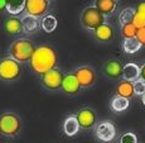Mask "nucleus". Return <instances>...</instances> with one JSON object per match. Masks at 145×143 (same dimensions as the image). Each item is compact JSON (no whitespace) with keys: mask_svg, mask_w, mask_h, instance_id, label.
I'll use <instances>...</instances> for the list:
<instances>
[{"mask_svg":"<svg viewBox=\"0 0 145 143\" xmlns=\"http://www.w3.org/2000/svg\"><path fill=\"white\" fill-rule=\"evenodd\" d=\"M81 86L78 84V80L76 78V76L72 74H67L65 75V80H63V84H62V90L66 95H76L78 94Z\"/></svg>","mask_w":145,"mask_h":143,"instance_id":"nucleus-12","label":"nucleus"},{"mask_svg":"<svg viewBox=\"0 0 145 143\" xmlns=\"http://www.w3.org/2000/svg\"><path fill=\"white\" fill-rule=\"evenodd\" d=\"M95 7L100 10L105 16L111 15L116 10L118 0H95Z\"/></svg>","mask_w":145,"mask_h":143,"instance_id":"nucleus-17","label":"nucleus"},{"mask_svg":"<svg viewBox=\"0 0 145 143\" xmlns=\"http://www.w3.org/2000/svg\"><path fill=\"white\" fill-rule=\"evenodd\" d=\"M135 13H136L135 9H133V8H125V9H122L121 12H120V14H119L120 24L124 26V24H126V23H131Z\"/></svg>","mask_w":145,"mask_h":143,"instance_id":"nucleus-24","label":"nucleus"},{"mask_svg":"<svg viewBox=\"0 0 145 143\" xmlns=\"http://www.w3.org/2000/svg\"><path fill=\"white\" fill-rule=\"evenodd\" d=\"M7 10V0H0V12Z\"/></svg>","mask_w":145,"mask_h":143,"instance_id":"nucleus-31","label":"nucleus"},{"mask_svg":"<svg viewBox=\"0 0 145 143\" xmlns=\"http://www.w3.org/2000/svg\"><path fill=\"white\" fill-rule=\"evenodd\" d=\"M136 38L140 42V44L143 47H145V28H141V29H138V34H136Z\"/></svg>","mask_w":145,"mask_h":143,"instance_id":"nucleus-29","label":"nucleus"},{"mask_svg":"<svg viewBox=\"0 0 145 143\" xmlns=\"http://www.w3.org/2000/svg\"><path fill=\"white\" fill-rule=\"evenodd\" d=\"M120 143H138V138L134 133L127 132V133H124L120 137Z\"/></svg>","mask_w":145,"mask_h":143,"instance_id":"nucleus-27","label":"nucleus"},{"mask_svg":"<svg viewBox=\"0 0 145 143\" xmlns=\"http://www.w3.org/2000/svg\"><path fill=\"white\" fill-rule=\"evenodd\" d=\"M57 53L53 47L48 44H43L35 48V52L33 53L32 58L29 61L30 70L35 75H44L46 72L56 69L57 66Z\"/></svg>","mask_w":145,"mask_h":143,"instance_id":"nucleus-1","label":"nucleus"},{"mask_svg":"<svg viewBox=\"0 0 145 143\" xmlns=\"http://www.w3.org/2000/svg\"><path fill=\"white\" fill-rule=\"evenodd\" d=\"M140 78L145 81V63L140 67Z\"/></svg>","mask_w":145,"mask_h":143,"instance_id":"nucleus-32","label":"nucleus"},{"mask_svg":"<svg viewBox=\"0 0 145 143\" xmlns=\"http://www.w3.org/2000/svg\"><path fill=\"white\" fill-rule=\"evenodd\" d=\"M23 67L20 62L12 57H4L0 60V80L4 82H14L20 78Z\"/></svg>","mask_w":145,"mask_h":143,"instance_id":"nucleus-3","label":"nucleus"},{"mask_svg":"<svg viewBox=\"0 0 145 143\" xmlns=\"http://www.w3.org/2000/svg\"><path fill=\"white\" fill-rule=\"evenodd\" d=\"M49 0H27L25 1V10L27 15H33L35 18L46 16L48 12Z\"/></svg>","mask_w":145,"mask_h":143,"instance_id":"nucleus-9","label":"nucleus"},{"mask_svg":"<svg viewBox=\"0 0 145 143\" xmlns=\"http://www.w3.org/2000/svg\"><path fill=\"white\" fill-rule=\"evenodd\" d=\"M104 75L108 78H112V80H116V78L122 77V71H124V65L120 62L116 58H112V60H108L105 62L104 65Z\"/></svg>","mask_w":145,"mask_h":143,"instance_id":"nucleus-11","label":"nucleus"},{"mask_svg":"<svg viewBox=\"0 0 145 143\" xmlns=\"http://www.w3.org/2000/svg\"><path fill=\"white\" fill-rule=\"evenodd\" d=\"M27 0H7V12L12 15H18L25 10Z\"/></svg>","mask_w":145,"mask_h":143,"instance_id":"nucleus-21","label":"nucleus"},{"mask_svg":"<svg viewBox=\"0 0 145 143\" xmlns=\"http://www.w3.org/2000/svg\"><path fill=\"white\" fill-rule=\"evenodd\" d=\"M138 34V28L131 23H126L124 26H121V36L124 37V39L127 38H135Z\"/></svg>","mask_w":145,"mask_h":143,"instance_id":"nucleus-25","label":"nucleus"},{"mask_svg":"<svg viewBox=\"0 0 145 143\" xmlns=\"http://www.w3.org/2000/svg\"><path fill=\"white\" fill-rule=\"evenodd\" d=\"M134 90H135V95L143 96L145 94V81L141 78H138L136 81H134Z\"/></svg>","mask_w":145,"mask_h":143,"instance_id":"nucleus-26","label":"nucleus"},{"mask_svg":"<svg viewBox=\"0 0 145 143\" xmlns=\"http://www.w3.org/2000/svg\"><path fill=\"white\" fill-rule=\"evenodd\" d=\"M58 26V20L54 15H46L40 20V28L47 33H52Z\"/></svg>","mask_w":145,"mask_h":143,"instance_id":"nucleus-22","label":"nucleus"},{"mask_svg":"<svg viewBox=\"0 0 145 143\" xmlns=\"http://www.w3.org/2000/svg\"><path fill=\"white\" fill-rule=\"evenodd\" d=\"M93 36L99 42H111L114 39L115 33H114V28L110 24L104 23L93 30Z\"/></svg>","mask_w":145,"mask_h":143,"instance_id":"nucleus-13","label":"nucleus"},{"mask_svg":"<svg viewBox=\"0 0 145 143\" xmlns=\"http://www.w3.org/2000/svg\"><path fill=\"white\" fill-rule=\"evenodd\" d=\"M4 29L10 36H16L23 33V22H22V18H18V16L8 18L4 22Z\"/></svg>","mask_w":145,"mask_h":143,"instance_id":"nucleus-14","label":"nucleus"},{"mask_svg":"<svg viewBox=\"0 0 145 143\" xmlns=\"http://www.w3.org/2000/svg\"><path fill=\"white\" fill-rule=\"evenodd\" d=\"M73 75L78 80L81 89H87L96 82V72L91 66H81L73 71Z\"/></svg>","mask_w":145,"mask_h":143,"instance_id":"nucleus-7","label":"nucleus"},{"mask_svg":"<svg viewBox=\"0 0 145 143\" xmlns=\"http://www.w3.org/2000/svg\"><path fill=\"white\" fill-rule=\"evenodd\" d=\"M110 108H111V110L115 111V113L125 111L129 108V99L122 98V96H120V95H115V96H112L110 100Z\"/></svg>","mask_w":145,"mask_h":143,"instance_id":"nucleus-20","label":"nucleus"},{"mask_svg":"<svg viewBox=\"0 0 145 143\" xmlns=\"http://www.w3.org/2000/svg\"><path fill=\"white\" fill-rule=\"evenodd\" d=\"M80 123L77 120V117L71 115L68 118H66L65 123H63V132H65L66 136L68 137H73L78 133L80 130Z\"/></svg>","mask_w":145,"mask_h":143,"instance_id":"nucleus-19","label":"nucleus"},{"mask_svg":"<svg viewBox=\"0 0 145 143\" xmlns=\"http://www.w3.org/2000/svg\"><path fill=\"white\" fill-rule=\"evenodd\" d=\"M23 22V32L28 33V34H32V33L38 32V29L40 28V20L39 18H35L33 15H24L22 18Z\"/></svg>","mask_w":145,"mask_h":143,"instance_id":"nucleus-16","label":"nucleus"},{"mask_svg":"<svg viewBox=\"0 0 145 143\" xmlns=\"http://www.w3.org/2000/svg\"><path fill=\"white\" fill-rule=\"evenodd\" d=\"M22 129V119L18 114L7 111L0 115V134L4 137H16Z\"/></svg>","mask_w":145,"mask_h":143,"instance_id":"nucleus-4","label":"nucleus"},{"mask_svg":"<svg viewBox=\"0 0 145 143\" xmlns=\"http://www.w3.org/2000/svg\"><path fill=\"white\" fill-rule=\"evenodd\" d=\"M133 24L138 29H141V28H145V16L141 15V14L135 13L133 19Z\"/></svg>","mask_w":145,"mask_h":143,"instance_id":"nucleus-28","label":"nucleus"},{"mask_svg":"<svg viewBox=\"0 0 145 143\" xmlns=\"http://www.w3.org/2000/svg\"><path fill=\"white\" fill-rule=\"evenodd\" d=\"M116 95H120V96L126 98V99H131V98H134L135 96L134 82L122 78V80L119 82V85L116 86Z\"/></svg>","mask_w":145,"mask_h":143,"instance_id":"nucleus-15","label":"nucleus"},{"mask_svg":"<svg viewBox=\"0 0 145 143\" xmlns=\"http://www.w3.org/2000/svg\"><path fill=\"white\" fill-rule=\"evenodd\" d=\"M141 101H143V104L145 105V94L143 95V96H141Z\"/></svg>","mask_w":145,"mask_h":143,"instance_id":"nucleus-33","label":"nucleus"},{"mask_svg":"<svg viewBox=\"0 0 145 143\" xmlns=\"http://www.w3.org/2000/svg\"><path fill=\"white\" fill-rule=\"evenodd\" d=\"M122 78L127 81H136L138 78H140V67L136 63H126L124 65V71H122Z\"/></svg>","mask_w":145,"mask_h":143,"instance_id":"nucleus-18","label":"nucleus"},{"mask_svg":"<svg viewBox=\"0 0 145 143\" xmlns=\"http://www.w3.org/2000/svg\"><path fill=\"white\" fill-rule=\"evenodd\" d=\"M37 47L30 39L19 38L14 41L9 48V57L16 60L18 62H29Z\"/></svg>","mask_w":145,"mask_h":143,"instance_id":"nucleus-2","label":"nucleus"},{"mask_svg":"<svg viewBox=\"0 0 145 143\" xmlns=\"http://www.w3.org/2000/svg\"><path fill=\"white\" fill-rule=\"evenodd\" d=\"M105 18L106 16L95 5H92V7H87L83 9L82 14H81V24L86 29L95 30L96 28H99L105 23Z\"/></svg>","mask_w":145,"mask_h":143,"instance_id":"nucleus-5","label":"nucleus"},{"mask_svg":"<svg viewBox=\"0 0 145 143\" xmlns=\"http://www.w3.org/2000/svg\"><path fill=\"white\" fill-rule=\"evenodd\" d=\"M141 44L140 42L138 41V38H127V39H124V43H122V48L126 53L129 55H133V53H136L139 52V49L141 48Z\"/></svg>","mask_w":145,"mask_h":143,"instance_id":"nucleus-23","label":"nucleus"},{"mask_svg":"<svg viewBox=\"0 0 145 143\" xmlns=\"http://www.w3.org/2000/svg\"><path fill=\"white\" fill-rule=\"evenodd\" d=\"M96 137L99 141L104 143H110L115 139L116 137V128L112 122L110 120H104V122L99 123L96 127Z\"/></svg>","mask_w":145,"mask_h":143,"instance_id":"nucleus-8","label":"nucleus"},{"mask_svg":"<svg viewBox=\"0 0 145 143\" xmlns=\"http://www.w3.org/2000/svg\"><path fill=\"white\" fill-rule=\"evenodd\" d=\"M65 80V74L59 69H53L51 71L42 75L40 82L47 90L49 91H58L62 89V84Z\"/></svg>","mask_w":145,"mask_h":143,"instance_id":"nucleus-6","label":"nucleus"},{"mask_svg":"<svg viewBox=\"0 0 145 143\" xmlns=\"http://www.w3.org/2000/svg\"><path fill=\"white\" fill-rule=\"evenodd\" d=\"M135 12L138 14H141V15L145 16V1H141V3H139V4L136 5Z\"/></svg>","mask_w":145,"mask_h":143,"instance_id":"nucleus-30","label":"nucleus"},{"mask_svg":"<svg viewBox=\"0 0 145 143\" xmlns=\"http://www.w3.org/2000/svg\"><path fill=\"white\" fill-rule=\"evenodd\" d=\"M77 120L82 129H91L96 125L97 115L92 108H82L77 113Z\"/></svg>","mask_w":145,"mask_h":143,"instance_id":"nucleus-10","label":"nucleus"}]
</instances>
